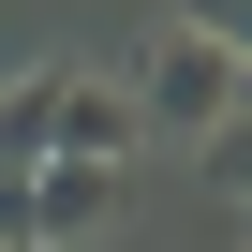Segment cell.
Wrapping results in <instances>:
<instances>
[{"label":"cell","instance_id":"6da1fadb","mask_svg":"<svg viewBox=\"0 0 252 252\" xmlns=\"http://www.w3.org/2000/svg\"><path fill=\"white\" fill-rule=\"evenodd\" d=\"M134 119L222 134V119H237V30H178V15H163V45H149V74H134Z\"/></svg>","mask_w":252,"mask_h":252},{"label":"cell","instance_id":"7a4b0ae2","mask_svg":"<svg viewBox=\"0 0 252 252\" xmlns=\"http://www.w3.org/2000/svg\"><path fill=\"white\" fill-rule=\"evenodd\" d=\"M178 30H237V0H178Z\"/></svg>","mask_w":252,"mask_h":252}]
</instances>
